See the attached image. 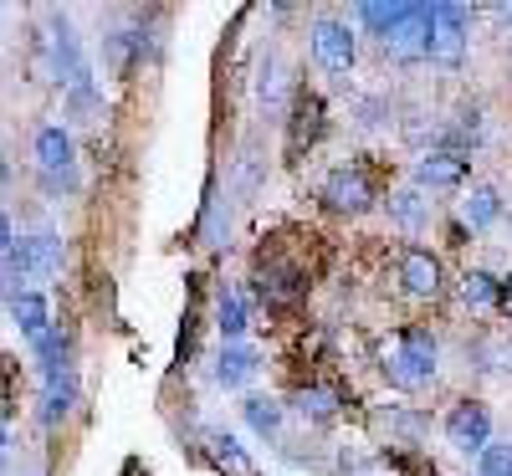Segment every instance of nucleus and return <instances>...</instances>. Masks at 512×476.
Here are the masks:
<instances>
[{"label":"nucleus","mask_w":512,"mask_h":476,"mask_svg":"<svg viewBox=\"0 0 512 476\" xmlns=\"http://www.w3.org/2000/svg\"><path fill=\"white\" fill-rule=\"evenodd\" d=\"M384 379L395 389H420L436 379V333L431 328H405L400 343L384 359Z\"/></svg>","instance_id":"nucleus-1"},{"label":"nucleus","mask_w":512,"mask_h":476,"mask_svg":"<svg viewBox=\"0 0 512 476\" xmlns=\"http://www.w3.org/2000/svg\"><path fill=\"white\" fill-rule=\"evenodd\" d=\"M52 272H62V241H57L52 231L26 236V241H16V246L6 251V282H11V297L26 292L21 282H31V277H52Z\"/></svg>","instance_id":"nucleus-2"},{"label":"nucleus","mask_w":512,"mask_h":476,"mask_svg":"<svg viewBox=\"0 0 512 476\" xmlns=\"http://www.w3.org/2000/svg\"><path fill=\"white\" fill-rule=\"evenodd\" d=\"M431 31H436V6H410L405 21L379 41L384 57L410 67V62H431Z\"/></svg>","instance_id":"nucleus-3"},{"label":"nucleus","mask_w":512,"mask_h":476,"mask_svg":"<svg viewBox=\"0 0 512 476\" xmlns=\"http://www.w3.org/2000/svg\"><path fill=\"white\" fill-rule=\"evenodd\" d=\"M313 57H318V67L333 72V77L354 72V57H359L354 26L338 21V16H318V21H313Z\"/></svg>","instance_id":"nucleus-4"},{"label":"nucleus","mask_w":512,"mask_h":476,"mask_svg":"<svg viewBox=\"0 0 512 476\" xmlns=\"http://www.w3.org/2000/svg\"><path fill=\"white\" fill-rule=\"evenodd\" d=\"M446 441H451L461 456H482V451L492 446V415H487V405H482V400L451 405V415H446Z\"/></svg>","instance_id":"nucleus-5"},{"label":"nucleus","mask_w":512,"mask_h":476,"mask_svg":"<svg viewBox=\"0 0 512 476\" xmlns=\"http://www.w3.org/2000/svg\"><path fill=\"white\" fill-rule=\"evenodd\" d=\"M431 62L436 67H461L466 62V6H451V0H441V6H436Z\"/></svg>","instance_id":"nucleus-6"},{"label":"nucleus","mask_w":512,"mask_h":476,"mask_svg":"<svg viewBox=\"0 0 512 476\" xmlns=\"http://www.w3.org/2000/svg\"><path fill=\"white\" fill-rule=\"evenodd\" d=\"M323 205L328 210H338V215H359V210H369L374 205V195H369V180L359 175V169H333V175L323 180Z\"/></svg>","instance_id":"nucleus-7"},{"label":"nucleus","mask_w":512,"mask_h":476,"mask_svg":"<svg viewBox=\"0 0 512 476\" xmlns=\"http://www.w3.org/2000/svg\"><path fill=\"white\" fill-rule=\"evenodd\" d=\"M400 282L410 297H436L441 292V256L436 251H425V246H405L400 251Z\"/></svg>","instance_id":"nucleus-8"},{"label":"nucleus","mask_w":512,"mask_h":476,"mask_svg":"<svg viewBox=\"0 0 512 476\" xmlns=\"http://www.w3.org/2000/svg\"><path fill=\"white\" fill-rule=\"evenodd\" d=\"M456 185H466V159L461 154L431 149L415 164V190H456Z\"/></svg>","instance_id":"nucleus-9"},{"label":"nucleus","mask_w":512,"mask_h":476,"mask_svg":"<svg viewBox=\"0 0 512 476\" xmlns=\"http://www.w3.org/2000/svg\"><path fill=\"white\" fill-rule=\"evenodd\" d=\"M36 164L47 169V175H72V134L62 123L36 128Z\"/></svg>","instance_id":"nucleus-10"},{"label":"nucleus","mask_w":512,"mask_h":476,"mask_svg":"<svg viewBox=\"0 0 512 476\" xmlns=\"http://www.w3.org/2000/svg\"><path fill=\"white\" fill-rule=\"evenodd\" d=\"M11 318H16V328H21V338H26V343H36L47 328H57V323L47 318V297L31 292V287H26L21 297H11Z\"/></svg>","instance_id":"nucleus-11"},{"label":"nucleus","mask_w":512,"mask_h":476,"mask_svg":"<svg viewBox=\"0 0 512 476\" xmlns=\"http://www.w3.org/2000/svg\"><path fill=\"white\" fill-rule=\"evenodd\" d=\"M72 405H77V379H72V369H62V374L47 379V389H41V425H57Z\"/></svg>","instance_id":"nucleus-12"},{"label":"nucleus","mask_w":512,"mask_h":476,"mask_svg":"<svg viewBox=\"0 0 512 476\" xmlns=\"http://www.w3.org/2000/svg\"><path fill=\"white\" fill-rule=\"evenodd\" d=\"M256 374V349H246V343H221V359H216V379L226 389L246 384Z\"/></svg>","instance_id":"nucleus-13"},{"label":"nucleus","mask_w":512,"mask_h":476,"mask_svg":"<svg viewBox=\"0 0 512 476\" xmlns=\"http://www.w3.org/2000/svg\"><path fill=\"white\" fill-rule=\"evenodd\" d=\"M461 221L472 226V231L497 226V221H502V195H497L492 185H477L472 195H466V205H461Z\"/></svg>","instance_id":"nucleus-14"},{"label":"nucleus","mask_w":512,"mask_h":476,"mask_svg":"<svg viewBox=\"0 0 512 476\" xmlns=\"http://www.w3.org/2000/svg\"><path fill=\"white\" fill-rule=\"evenodd\" d=\"M405 11H410V6H400V0H364V6H359V26L384 41V36L405 21Z\"/></svg>","instance_id":"nucleus-15"},{"label":"nucleus","mask_w":512,"mask_h":476,"mask_svg":"<svg viewBox=\"0 0 512 476\" xmlns=\"http://www.w3.org/2000/svg\"><path fill=\"white\" fill-rule=\"evenodd\" d=\"M461 302L466 308H502V282L492 272H466L461 277Z\"/></svg>","instance_id":"nucleus-16"},{"label":"nucleus","mask_w":512,"mask_h":476,"mask_svg":"<svg viewBox=\"0 0 512 476\" xmlns=\"http://www.w3.org/2000/svg\"><path fill=\"white\" fill-rule=\"evenodd\" d=\"M241 415H246V425L256 430V436H277V425H282V400H272V395H251V400L241 405Z\"/></svg>","instance_id":"nucleus-17"},{"label":"nucleus","mask_w":512,"mask_h":476,"mask_svg":"<svg viewBox=\"0 0 512 476\" xmlns=\"http://www.w3.org/2000/svg\"><path fill=\"white\" fill-rule=\"evenodd\" d=\"M216 328H221V343H241V333H246V297L241 292H221Z\"/></svg>","instance_id":"nucleus-18"},{"label":"nucleus","mask_w":512,"mask_h":476,"mask_svg":"<svg viewBox=\"0 0 512 476\" xmlns=\"http://www.w3.org/2000/svg\"><path fill=\"white\" fill-rule=\"evenodd\" d=\"M292 410L297 415H303V420H333L338 415V395H333V389H297V395H292Z\"/></svg>","instance_id":"nucleus-19"},{"label":"nucleus","mask_w":512,"mask_h":476,"mask_svg":"<svg viewBox=\"0 0 512 476\" xmlns=\"http://www.w3.org/2000/svg\"><path fill=\"white\" fill-rule=\"evenodd\" d=\"M390 221L405 226V231H420V226H425V200H420V190H395V195H390Z\"/></svg>","instance_id":"nucleus-20"},{"label":"nucleus","mask_w":512,"mask_h":476,"mask_svg":"<svg viewBox=\"0 0 512 476\" xmlns=\"http://www.w3.org/2000/svg\"><path fill=\"white\" fill-rule=\"evenodd\" d=\"M210 451H216V461L231 466V471H251V456L241 451V441L231 436V430H210Z\"/></svg>","instance_id":"nucleus-21"},{"label":"nucleus","mask_w":512,"mask_h":476,"mask_svg":"<svg viewBox=\"0 0 512 476\" xmlns=\"http://www.w3.org/2000/svg\"><path fill=\"white\" fill-rule=\"evenodd\" d=\"M477 476H512V441H492L477 456Z\"/></svg>","instance_id":"nucleus-22"},{"label":"nucleus","mask_w":512,"mask_h":476,"mask_svg":"<svg viewBox=\"0 0 512 476\" xmlns=\"http://www.w3.org/2000/svg\"><path fill=\"white\" fill-rule=\"evenodd\" d=\"M297 292H303V277H297V272H277V277H262V297H267V302H292Z\"/></svg>","instance_id":"nucleus-23"},{"label":"nucleus","mask_w":512,"mask_h":476,"mask_svg":"<svg viewBox=\"0 0 512 476\" xmlns=\"http://www.w3.org/2000/svg\"><path fill=\"white\" fill-rule=\"evenodd\" d=\"M134 47H144V36H134V31H118V36L108 41V62H113V72H128V57H134Z\"/></svg>","instance_id":"nucleus-24"},{"label":"nucleus","mask_w":512,"mask_h":476,"mask_svg":"<svg viewBox=\"0 0 512 476\" xmlns=\"http://www.w3.org/2000/svg\"><path fill=\"white\" fill-rule=\"evenodd\" d=\"M256 93H262V103H272V108H277V98H282V82H277V62H267V67H262V82H256Z\"/></svg>","instance_id":"nucleus-25"},{"label":"nucleus","mask_w":512,"mask_h":476,"mask_svg":"<svg viewBox=\"0 0 512 476\" xmlns=\"http://www.w3.org/2000/svg\"><path fill=\"white\" fill-rule=\"evenodd\" d=\"M492 21H502V26H512V6H492Z\"/></svg>","instance_id":"nucleus-26"},{"label":"nucleus","mask_w":512,"mask_h":476,"mask_svg":"<svg viewBox=\"0 0 512 476\" xmlns=\"http://www.w3.org/2000/svg\"><path fill=\"white\" fill-rule=\"evenodd\" d=\"M502 308H507V313H512V277H507V282H502Z\"/></svg>","instance_id":"nucleus-27"},{"label":"nucleus","mask_w":512,"mask_h":476,"mask_svg":"<svg viewBox=\"0 0 512 476\" xmlns=\"http://www.w3.org/2000/svg\"><path fill=\"white\" fill-rule=\"evenodd\" d=\"M507 231H512V215H507Z\"/></svg>","instance_id":"nucleus-28"}]
</instances>
